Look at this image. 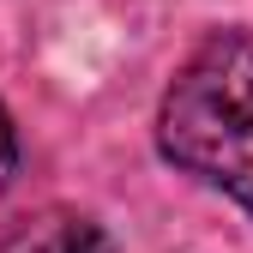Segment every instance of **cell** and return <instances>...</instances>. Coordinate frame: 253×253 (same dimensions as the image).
<instances>
[{"instance_id": "6da1fadb", "label": "cell", "mask_w": 253, "mask_h": 253, "mask_svg": "<svg viewBox=\"0 0 253 253\" xmlns=\"http://www.w3.org/2000/svg\"><path fill=\"white\" fill-rule=\"evenodd\" d=\"M157 145L175 169L223 187L253 211V37L217 30L181 60L163 90Z\"/></svg>"}, {"instance_id": "3957f363", "label": "cell", "mask_w": 253, "mask_h": 253, "mask_svg": "<svg viewBox=\"0 0 253 253\" xmlns=\"http://www.w3.org/2000/svg\"><path fill=\"white\" fill-rule=\"evenodd\" d=\"M12 175H18V133H12L6 109H0V187H6Z\"/></svg>"}, {"instance_id": "7a4b0ae2", "label": "cell", "mask_w": 253, "mask_h": 253, "mask_svg": "<svg viewBox=\"0 0 253 253\" xmlns=\"http://www.w3.org/2000/svg\"><path fill=\"white\" fill-rule=\"evenodd\" d=\"M0 253H109V235L90 217H42V223L18 229Z\"/></svg>"}]
</instances>
